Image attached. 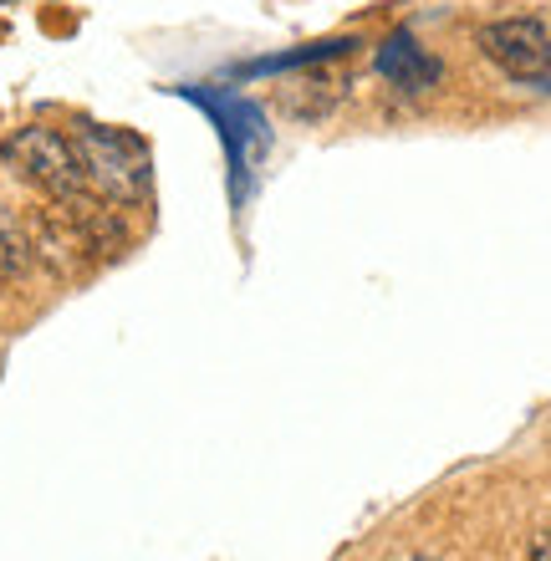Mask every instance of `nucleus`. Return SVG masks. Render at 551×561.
Returning <instances> with one entry per match:
<instances>
[{"label":"nucleus","instance_id":"1","mask_svg":"<svg viewBox=\"0 0 551 561\" xmlns=\"http://www.w3.org/2000/svg\"><path fill=\"white\" fill-rule=\"evenodd\" d=\"M77 153H82L92 194H103L107 205H118V209L149 205L153 153L138 134H128V128H103V123H82V128H77Z\"/></svg>","mask_w":551,"mask_h":561},{"label":"nucleus","instance_id":"2","mask_svg":"<svg viewBox=\"0 0 551 561\" xmlns=\"http://www.w3.org/2000/svg\"><path fill=\"white\" fill-rule=\"evenodd\" d=\"M0 163L15 169V174L36 184L46 199H72V194H88V169H82V153H77V138L57 134V128H15L5 144H0Z\"/></svg>","mask_w":551,"mask_h":561},{"label":"nucleus","instance_id":"3","mask_svg":"<svg viewBox=\"0 0 551 561\" xmlns=\"http://www.w3.org/2000/svg\"><path fill=\"white\" fill-rule=\"evenodd\" d=\"M475 46L510 82H547L551 77V31L541 15H501L475 31Z\"/></svg>","mask_w":551,"mask_h":561},{"label":"nucleus","instance_id":"4","mask_svg":"<svg viewBox=\"0 0 551 561\" xmlns=\"http://www.w3.org/2000/svg\"><path fill=\"white\" fill-rule=\"evenodd\" d=\"M378 72L393 82L399 92H434L445 82V61L429 57L424 46H418L414 31H393L383 46H378Z\"/></svg>","mask_w":551,"mask_h":561},{"label":"nucleus","instance_id":"5","mask_svg":"<svg viewBox=\"0 0 551 561\" xmlns=\"http://www.w3.org/2000/svg\"><path fill=\"white\" fill-rule=\"evenodd\" d=\"M31 266H36V245H31V230L15 220L11 209L0 205V276H5V280H21Z\"/></svg>","mask_w":551,"mask_h":561},{"label":"nucleus","instance_id":"6","mask_svg":"<svg viewBox=\"0 0 551 561\" xmlns=\"http://www.w3.org/2000/svg\"><path fill=\"white\" fill-rule=\"evenodd\" d=\"M531 561H551V531L531 536Z\"/></svg>","mask_w":551,"mask_h":561},{"label":"nucleus","instance_id":"7","mask_svg":"<svg viewBox=\"0 0 551 561\" xmlns=\"http://www.w3.org/2000/svg\"><path fill=\"white\" fill-rule=\"evenodd\" d=\"M414 561H439V557H414Z\"/></svg>","mask_w":551,"mask_h":561}]
</instances>
